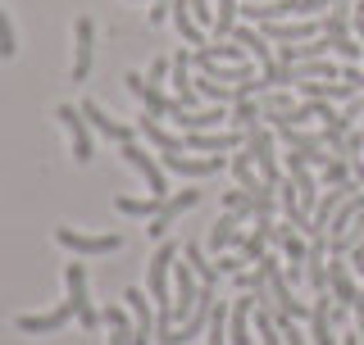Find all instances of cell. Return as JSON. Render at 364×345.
<instances>
[{"instance_id":"6da1fadb","label":"cell","mask_w":364,"mask_h":345,"mask_svg":"<svg viewBox=\"0 0 364 345\" xmlns=\"http://www.w3.org/2000/svg\"><path fill=\"white\" fill-rule=\"evenodd\" d=\"M246 155L264 168V182H269V187H278V182H282V164H278V136H273L269 123L246 128Z\"/></svg>"},{"instance_id":"7a4b0ae2","label":"cell","mask_w":364,"mask_h":345,"mask_svg":"<svg viewBox=\"0 0 364 345\" xmlns=\"http://www.w3.org/2000/svg\"><path fill=\"white\" fill-rule=\"evenodd\" d=\"M64 282H68V305H73V318L82 323V332L105 327V323H100V309L91 305V291H87V268H82V263H68Z\"/></svg>"},{"instance_id":"3957f363","label":"cell","mask_w":364,"mask_h":345,"mask_svg":"<svg viewBox=\"0 0 364 345\" xmlns=\"http://www.w3.org/2000/svg\"><path fill=\"white\" fill-rule=\"evenodd\" d=\"M328 286H333V295H337V309H350L355 314V305H360V282H355V268H350V255H328Z\"/></svg>"},{"instance_id":"277c9868","label":"cell","mask_w":364,"mask_h":345,"mask_svg":"<svg viewBox=\"0 0 364 345\" xmlns=\"http://www.w3.org/2000/svg\"><path fill=\"white\" fill-rule=\"evenodd\" d=\"M55 119H60L64 132H68V150H73V159H77V164H91L96 146H91V123L82 119V109H77V105H60Z\"/></svg>"},{"instance_id":"5b68a950","label":"cell","mask_w":364,"mask_h":345,"mask_svg":"<svg viewBox=\"0 0 364 345\" xmlns=\"http://www.w3.org/2000/svg\"><path fill=\"white\" fill-rule=\"evenodd\" d=\"M55 241H60L64 250H73V255H114V250L123 246L119 232L96 236V232H77V227H60V232H55Z\"/></svg>"},{"instance_id":"8992f818","label":"cell","mask_w":364,"mask_h":345,"mask_svg":"<svg viewBox=\"0 0 364 345\" xmlns=\"http://www.w3.org/2000/svg\"><path fill=\"white\" fill-rule=\"evenodd\" d=\"M196 204H200V191H178V195H168V200L159 204V214L146 223V236H151V241H164L168 227H173L187 209H196Z\"/></svg>"},{"instance_id":"52a82bcc","label":"cell","mask_w":364,"mask_h":345,"mask_svg":"<svg viewBox=\"0 0 364 345\" xmlns=\"http://www.w3.org/2000/svg\"><path fill=\"white\" fill-rule=\"evenodd\" d=\"M255 305H264V295H250V291H242L232 305H228V345H250Z\"/></svg>"},{"instance_id":"ba28073f","label":"cell","mask_w":364,"mask_h":345,"mask_svg":"<svg viewBox=\"0 0 364 345\" xmlns=\"http://www.w3.org/2000/svg\"><path fill=\"white\" fill-rule=\"evenodd\" d=\"M73 73H68V82H77L82 87L87 77H91V55H96V23H91L87 14L73 23Z\"/></svg>"},{"instance_id":"9c48e42d","label":"cell","mask_w":364,"mask_h":345,"mask_svg":"<svg viewBox=\"0 0 364 345\" xmlns=\"http://www.w3.org/2000/svg\"><path fill=\"white\" fill-rule=\"evenodd\" d=\"M196 300H200V282H196V273H191V263H173V323H187Z\"/></svg>"},{"instance_id":"30bf717a","label":"cell","mask_w":364,"mask_h":345,"mask_svg":"<svg viewBox=\"0 0 364 345\" xmlns=\"http://www.w3.org/2000/svg\"><path fill=\"white\" fill-rule=\"evenodd\" d=\"M123 159H128V164H132V168L146 177V187H151V195H159V200H168V177H164V164H155V159L146 155L136 141H128V146H123Z\"/></svg>"},{"instance_id":"8fae6325","label":"cell","mask_w":364,"mask_h":345,"mask_svg":"<svg viewBox=\"0 0 364 345\" xmlns=\"http://www.w3.org/2000/svg\"><path fill=\"white\" fill-rule=\"evenodd\" d=\"M159 164L173 168V172H187V177H214V172H223V159L219 155H182V150H168V155H159Z\"/></svg>"},{"instance_id":"7c38bea8","label":"cell","mask_w":364,"mask_h":345,"mask_svg":"<svg viewBox=\"0 0 364 345\" xmlns=\"http://www.w3.org/2000/svg\"><path fill=\"white\" fill-rule=\"evenodd\" d=\"M68 323H73V305H60V309H50V314H23L18 318V332H23V336H46V332H64Z\"/></svg>"},{"instance_id":"4fadbf2b","label":"cell","mask_w":364,"mask_h":345,"mask_svg":"<svg viewBox=\"0 0 364 345\" xmlns=\"http://www.w3.org/2000/svg\"><path fill=\"white\" fill-rule=\"evenodd\" d=\"M82 119L96 128L100 136H109V141H119V146H128V141H136V128H128V123H119V119H109L105 109L96 105V100H82Z\"/></svg>"},{"instance_id":"5bb4252c","label":"cell","mask_w":364,"mask_h":345,"mask_svg":"<svg viewBox=\"0 0 364 345\" xmlns=\"http://www.w3.org/2000/svg\"><path fill=\"white\" fill-rule=\"evenodd\" d=\"M296 91H301V100H355L360 87L350 82H333V77H310V82H296Z\"/></svg>"},{"instance_id":"9a60e30c","label":"cell","mask_w":364,"mask_h":345,"mask_svg":"<svg viewBox=\"0 0 364 345\" xmlns=\"http://www.w3.org/2000/svg\"><path fill=\"white\" fill-rule=\"evenodd\" d=\"M123 305H128V314H132L136 345H151V341H155V314H151V295H141V291H123Z\"/></svg>"},{"instance_id":"2e32d148","label":"cell","mask_w":364,"mask_h":345,"mask_svg":"<svg viewBox=\"0 0 364 345\" xmlns=\"http://www.w3.org/2000/svg\"><path fill=\"white\" fill-rule=\"evenodd\" d=\"M136 132H141V136H146V141L155 146L159 155H168V150H187V136H182V132H168L164 123L155 119V114H141V123H136Z\"/></svg>"},{"instance_id":"e0dca14e","label":"cell","mask_w":364,"mask_h":345,"mask_svg":"<svg viewBox=\"0 0 364 345\" xmlns=\"http://www.w3.org/2000/svg\"><path fill=\"white\" fill-rule=\"evenodd\" d=\"M168 82H173V96L182 100V105H187V109H196L200 91H196V82H191V50L173 55V68H168Z\"/></svg>"},{"instance_id":"ac0fdd59","label":"cell","mask_w":364,"mask_h":345,"mask_svg":"<svg viewBox=\"0 0 364 345\" xmlns=\"http://www.w3.org/2000/svg\"><path fill=\"white\" fill-rule=\"evenodd\" d=\"M232 41H242V45H246V55H250V60H255L259 68L278 64V60H273V45H269V37L255 28V23H237V28H232Z\"/></svg>"},{"instance_id":"d6986e66","label":"cell","mask_w":364,"mask_h":345,"mask_svg":"<svg viewBox=\"0 0 364 345\" xmlns=\"http://www.w3.org/2000/svg\"><path fill=\"white\" fill-rule=\"evenodd\" d=\"M200 68V77H210V82H232V87H242V82H250V77H255V68L250 64H219V60H191Z\"/></svg>"},{"instance_id":"ffe728a7","label":"cell","mask_w":364,"mask_h":345,"mask_svg":"<svg viewBox=\"0 0 364 345\" xmlns=\"http://www.w3.org/2000/svg\"><path fill=\"white\" fill-rule=\"evenodd\" d=\"M310 327H314V345H341L337 341V323H333V300H328V295H314Z\"/></svg>"},{"instance_id":"44dd1931","label":"cell","mask_w":364,"mask_h":345,"mask_svg":"<svg viewBox=\"0 0 364 345\" xmlns=\"http://www.w3.org/2000/svg\"><path fill=\"white\" fill-rule=\"evenodd\" d=\"M168 18H173V28H178V37H182V41H191V45H210V41H205V28L196 23V14H191L187 0H168Z\"/></svg>"},{"instance_id":"7402d4cb","label":"cell","mask_w":364,"mask_h":345,"mask_svg":"<svg viewBox=\"0 0 364 345\" xmlns=\"http://www.w3.org/2000/svg\"><path fill=\"white\" fill-rule=\"evenodd\" d=\"M182 259L191 263V273H196V282L205 286V291H219V278H223V273L200 255V241H187V246H182Z\"/></svg>"},{"instance_id":"603a6c76","label":"cell","mask_w":364,"mask_h":345,"mask_svg":"<svg viewBox=\"0 0 364 345\" xmlns=\"http://www.w3.org/2000/svg\"><path fill=\"white\" fill-rule=\"evenodd\" d=\"M269 241H273V218H255V232L242 236V259L246 263H259L269 255Z\"/></svg>"},{"instance_id":"cb8c5ba5","label":"cell","mask_w":364,"mask_h":345,"mask_svg":"<svg viewBox=\"0 0 364 345\" xmlns=\"http://www.w3.org/2000/svg\"><path fill=\"white\" fill-rule=\"evenodd\" d=\"M242 223H246L242 214H223L219 223L210 227V246H214V250H228V246H242V236H246V232H242Z\"/></svg>"},{"instance_id":"d4e9b609","label":"cell","mask_w":364,"mask_h":345,"mask_svg":"<svg viewBox=\"0 0 364 345\" xmlns=\"http://www.w3.org/2000/svg\"><path fill=\"white\" fill-rule=\"evenodd\" d=\"M273 241H278V250H282V263H305V255H310V246H305L301 236H296V227H278L273 223Z\"/></svg>"},{"instance_id":"484cf974","label":"cell","mask_w":364,"mask_h":345,"mask_svg":"<svg viewBox=\"0 0 364 345\" xmlns=\"http://www.w3.org/2000/svg\"><path fill=\"white\" fill-rule=\"evenodd\" d=\"M259 82H264V91H291L296 82H301V68L296 64H269V68H259Z\"/></svg>"},{"instance_id":"4316f807","label":"cell","mask_w":364,"mask_h":345,"mask_svg":"<svg viewBox=\"0 0 364 345\" xmlns=\"http://www.w3.org/2000/svg\"><path fill=\"white\" fill-rule=\"evenodd\" d=\"M255 123H264V105H259V96L232 100V109H228V128H255Z\"/></svg>"},{"instance_id":"83f0119b","label":"cell","mask_w":364,"mask_h":345,"mask_svg":"<svg viewBox=\"0 0 364 345\" xmlns=\"http://www.w3.org/2000/svg\"><path fill=\"white\" fill-rule=\"evenodd\" d=\"M228 168H232V177H237V187H242V191H250V195L269 191V182H259V177H255V159H250L246 150H242V155H232V164H228Z\"/></svg>"},{"instance_id":"f1b7e54d","label":"cell","mask_w":364,"mask_h":345,"mask_svg":"<svg viewBox=\"0 0 364 345\" xmlns=\"http://www.w3.org/2000/svg\"><path fill=\"white\" fill-rule=\"evenodd\" d=\"M237 14H242V0H214V37H219V41L232 37Z\"/></svg>"},{"instance_id":"f546056e","label":"cell","mask_w":364,"mask_h":345,"mask_svg":"<svg viewBox=\"0 0 364 345\" xmlns=\"http://www.w3.org/2000/svg\"><path fill=\"white\" fill-rule=\"evenodd\" d=\"M114 204H119V214H128V218H155L159 214V195H146V200H136V195H114Z\"/></svg>"},{"instance_id":"4dcf8cb0","label":"cell","mask_w":364,"mask_h":345,"mask_svg":"<svg viewBox=\"0 0 364 345\" xmlns=\"http://www.w3.org/2000/svg\"><path fill=\"white\" fill-rule=\"evenodd\" d=\"M341 182H350V159L333 155V159L323 164V187H341Z\"/></svg>"},{"instance_id":"1f68e13d","label":"cell","mask_w":364,"mask_h":345,"mask_svg":"<svg viewBox=\"0 0 364 345\" xmlns=\"http://www.w3.org/2000/svg\"><path fill=\"white\" fill-rule=\"evenodd\" d=\"M18 55V37H14V23H9V14L0 9V60H14Z\"/></svg>"},{"instance_id":"d6a6232c","label":"cell","mask_w":364,"mask_h":345,"mask_svg":"<svg viewBox=\"0 0 364 345\" xmlns=\"http://www.w3.org/2000/svg\"><path fill=\"white\" fill-rule=\"evenodd\" d=\"M259 105H264V114H278V109H291L296 96L291 91H259Z\"/></svg>"},{"instance_id":"836d02e7","label":"cell","mask_w":364,"mask_h":345,"mask_svg":"<svg viewBox=\"0 0 364 345\" xmlns=\"http://www.w3.org/2000/svg\"><path fill=\"white\" fill-rule=\"evenodd\" d=\"M187 5H191V14H196V23H200V28H205V23L214 28V9H210V0H187Z\"/></svg>"},{"instance_id":"e575fe53","label":"cell","mask_w":364,"mask_h":345,"mask_svg":"<svg viewBox=\"0 0 364 345\" xmlns=\"http://www.w3.org/2000/svg\"><path fill=\"white\" fill-rule=\"evenodd\" d=\"M168 68H173V60H155V64H151V73H146V82H155V87H159V82L168 77Z\"/></svg>"},{"instance_id":"d590c367","label":"cell","mask_w":364,"mask_h":345,"mask_svg":"<svg viewBox=\"0 0 364 345\" xmlns=\"http://www.w3.org/2000/svg\"><path fill=\"white\" fill-rule=\"evenodd\" d=\"M341 82H350V87H364V73L355 64H341Z\"/></svg>"},{"instance_id":"8d00e7d4","label":"cell","mask_w":364,"mask_h":345,"mask_svg":"<svg viewBox=\"0 0 364 345\" xmlns=\"http://www.w3.org/2000/svg\"><path fill=\"white\" fill-rule=\"evenodd\" d=\"M151 5H155V9H151V28H155V23L168 18V0H151Z\"/></svg>"},{"instance_id":"74e56055","label":"cell","mask_w":364,"mask_h":345,"mask_svg":"<svg viewBox=\"0 0 364 345\" xmlns=\"http://www.w3.org/2000/svg\"><path fill=\"white\" fill-rule=\"evenodd\" d=\"M123 82H128V91H132V96H141V87H146V77H141V73H128V77H123Z\"/></svg>"},{"instance_id":"f35d334b","label":"cell","mask_w":364,"mask_h":345,"mask_svg":"<svg viewBox=\"0 0 364 345\" xmlns=\"http://www.w3.org/2000/svg\"><path fill=\"white\" fill-rule=\"evenodd\" d=\"M341 345H360V332H350V336H341Z\"/></svg>"},{"instance_id":"ab89813d","label":"cell","mask_w":364,"mask_h":345,"mask_svg":"<svg viewBox=\"0 0 364 345\" xmlns=\"http://www.w3.org/2000/svg\"><path fill=\"white\" fill-rule=\"evenodd\" d=\"M360 132H364V114H360Z\"/></svg>"},{"instance_id":"60d3db41","label":"cell","mask_w":364,"mask_h":345,"mask_svg":"<svg viewBox=\"0 0 364 345\" xmlns=\"http://www.w3.org/2000/svg\"><path fill=\"white\" fill-rule=\"evenodd\" d=\"M355 9H364V0H360V5H355Z\"/></svg>"},{"instance_id":"b9f144b4","label":"cell","mask_w":364,"mask_h":345,"mask_svg":"<svg viewBox=\"0 0 364 345\" xmlns=\"http://www.w3.org/2000/svg\"><path fill=\"white\" fill-rule=\"evenodd\" d=\"M328 5H337V0H328Z\"/></svg>"}]
</instances>
